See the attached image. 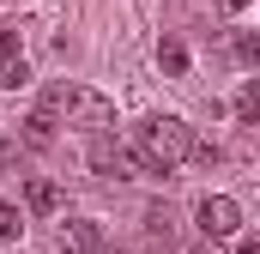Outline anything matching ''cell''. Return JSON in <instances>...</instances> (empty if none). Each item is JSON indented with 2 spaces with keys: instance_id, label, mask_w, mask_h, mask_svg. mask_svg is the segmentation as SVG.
Listing matches in <instances>:
<instances>
[{
  "instance_id": "cell-1",
  "label": "cell",
  "mask_w": 260,
  "mask_h": 254,
  "mask_svg": "<svg viewBox=\"0 0 260 254\" xmlns=\"http://www.w3.org/2000/svg\"><path fill=\"white\" fill-rule=\"evenodd\" d=\"M188 145H194V127L182 115H151L133 139V157H139V176H170L176 164H188Z\"/></svg>"
},
{
  "instance_id": "cell-2",
  "label": "cell",
  "mask_w": 260,
  "mask_h": 254,
  "mask_svg": "<svg viewBox=\"0 0 260 254\" xmlns=\"http://www.w3.org/2000/svg\"><path fill=\"white\" fill-rule=\"evenodd\" d=\"M61 121H67V127H91V133H109V127H115V103H109L103 91H85V85H67Z\"/></svg>"
},
{
  "instance_id": "cell-3",
  "label": "cell",
  "mask_w": 260,
  "mask_h": 254,
  "mask_svg": "<svg viewBox=\"0 0 260 254\" xmlns=\"http://www.w3.org/2000/svg\"><path fill=\"white\" fill-rule=\"evenodd\" d=\"M194 224H200V236L224 242V236H236V230H242V206H236L230 194H206V200L194 206Z\"/></svg>"
},
{
  "instance_id": "cell-4",
  "label": "cell",
  "mask_w": 260,
  "mask_h": 254,
  "mask_svg": "<svg viewBox=\"0 0 260 254\" xmlns=\"http://www.w3.org/2000/svg\"><path fill=\"white\" fill-rule=\"evenodd\" d=\"M91 170H97V176H109V182H127L133 170H139V157H133L121 139L97 133V139H91Z\"/></svg>"
},
{
  "instance_id": "cell-5",
  "label": "cell",
  "mask_w": 260,
  "mask_h": 254,
  "mask_svg": "<svg viewBox=\"0 0 260 254\" xmlns=\"http://www.w3.org/2000/svg\"><path fill=\"white\" fill-rule=\"evenodd\" d=\"M55 248L61 254H97L103 248V230H97L91 218H67L61 230H55Z\"/></svg>"
},
{
  "instance_id": "cell-6",
  "label": "cell",
  "mask_w": 260,
  "mask_h": 254,
  "mask_svg": "<svg viewBox=\"0 0 260 254\" xmlns=\"http://www.w3.org/2000/svg\"><path fill=\"white\" fill-rule=\"evenodd\" d=\"M24 206H30V212H43V218H49V212H61V182L30 176V182H24Z\"/></svg>"
},
{
  "instance_id": "cell-7",
  "label": "cell",
  "mask_w": 260,
  "mask_h": 254,
  "mask_svg": "<svg viewBox=\"0 0 260 254\" xmlns=\"http://www.w3.org/2000/svg\"><path fill=\"white\" fill-rule=\"evenodd\" d=\"M18 85H30V61L12 49V55H0V91H18Z\"/></svg>"
},
{
  "instance_id": "cell-8",
  "label": "cell",
  "mask_w": 260,
  "mask_h": 254,
  "mask_svg": "<svg viewBox=\"0 0 260 254\" xmlns=\"http://www.w3.org/2000/svg\"><path fill=\"white\" fill-rule=\"evenodd\" d=\"M157 67H164L170 79H182V73H188V49H182L176 37H164V43H157Z\"/></svg>"
},
{
  "instance_id": "cell-9",
  "label": "cell",
  "mask_w": 260,
  "mask_h": 254,
  "mask_svg": "<svg viewBox=\"0 0 260 254\" xmlns=\"http://www.w3.org/2000/svg\"><path fill=\"white\" fill-rule=\"evenodd\" d=\"M24 145H30V151H43V145H55V121H49L43 109H37V115L24 121Z\"/></svg>"
},
{
  "instance_id": "cell-10",
  "label": "cell",
  "mask_w": 260,
  "mask_h": 254,
  "mask_svg": "<svg viewBox=\"0 0 260 254\" xmlns=\"http://www.w3.org/2000/svg\"><path fill=\"white\" fill-rule=\"evenodd\" d=\"M236 121H242V127L260 121V91H254V85H242V91H236Z\"/></svg>"
},
{
  "instance_id": "cell-11",
  "label": "cell",
  "mask_w": 260,
  "mask_h": 254,
  "mask_svg": "<svg viewBox=\"0 0 260 254\" xmlns=\"http://www.w3.org/2000/svg\"><path fill=\"white\" fill-rule=\"evenodd\" d=\"M18 230H24V224H18V206H6V200H0V242H12Z\"/></svg>"
},
{
  "instance_id": "cell-12",
  "label": "cell",
  "mask_w": 260,
  "mask_h": 254,
  "mask_svg": "<svg viewBox=\"0 0 260 254\" xmlns=\"http://www.w3.org/2000/svg\"><path fill=\"white\" fill-rule=\"evenodd\" d=\"M236 61H260V43H254V37H248V30L236 37Z\"/></svg>"
},
{
  "instance_id": "cell-13",
  "label": "cell",
  "mask_w": 260,
  "mask_h": 254,
  "mask_svg": "<svg viewBox=\"0 0 260 254\" xmlns=\"http://www.w3.org/2000/svg\"><path fill=\"white\" fill-rule=\"evenodd\" d=\"M12 49H18V37H12V30L0 24V55H12Z\"/></svg>"
},
{
  "instance_id": "cell-14",
  "label": "cell",
  "mask_w": 260,
  "mask_h": 254,
  "mask_svg": "<svg viewBox=\"0 0 260 254\" xmlns=\"http://www.w3.org/2000/svg\"><path fill=\"white\" fill-rule=\"evenodd\" d=\"M236 254H260V242H254V236H242V248H236Z\"/></svg>"
},
{
  "instance_id": "cell-15",
  "label": "cell",
  "mask_w": 260,
  "mask_h": 254,
  "mask_svg": "<svg viewBox=\"0 0 260 254\" xmlns=\"http://www.w3.org/2000/svg\"><path fill=\"white\" fill-rule=\"evenodd\" d=\"M194 254H224V248H218V242H212V236H206V242H200V248Z\"/></svg>"
},
{
  "instance_id": "cell-16",
  "label": "cell",
  "mask_w": 260,
  "mask_h": 254,
  "mask_svg": "<svg viewBox=\"0 0 260 254\" xmlns=\"http://www.w3.org/2000/svg\"><path fill=\"white\" fill-rule=\"evenodd\" d=\"M242 6H248V0H224V12H242Z\"/></svg>"
},
{
  "instance_id": "cell-17",
  "label": "cell",
  "mask_w": 260,
  "mask_h": 254,
  "mask_svg": "<svg viewBox=\"0 0 260 254\" xmlns=\"http://www.w3.org/2000/svg\"><path fill=\"white\" fill-rule=\"evenodd\" d=\"M0 24H6V18H0Z\"/></svg>"
},
{
  "instance_id": "cell-18",
  "label": "cell",
  "mask_w": 260,
  "mask_h": 254,
  "mask_svg": "<svg viewBox=\"0 0 260 254\" xmlns=\"http://www.w3.org/2000/svg\"><path fill=\"white\" fill-rule=\"evenodd\" d=\"M97 254H103V248H97Z\"/></svg>"
}]
</instances>
